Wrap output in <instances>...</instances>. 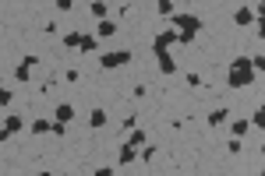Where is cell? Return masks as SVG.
<instances>
[{
    "label": "cell",
    "mask_w": 265,
    "mask_h": 176,
    "mask_svg": "<svg viewBox=\"0 0 265 176\" xmlns=\"http://www.w3.org/2000/svg\"><path fill=\"white\" fill-rule=\"evenodd\" d=\"M248 127H251L248 120H234V123H230V130H234V138H244V134H248Z\"/></svg>",
    "instance_id": "obj_17"
},
{
    "label": "cell",
    "mask_w": 265,
    "mask_h": 176,
    "mask_svg": "<svg viewBox=\"0 0 265 176\" xmlns=\"http://www.w3.org/2000/svg\"><path fill=\"white\" fill-rule=\"evenodd\" d=\"M134 159H138V148H131V145H124V148H121V159H117V162H121V166H131Z\"/></svg>",
    "instance_id": "obj_15"
},
{
    "label": "cell",
    "mask_w": 265,
    "mask_h": 176,
    "mask_svg": "<svg viewBox=\"0 0 265 176\" xmlns=\"http://www.w3.org/2000/svg\"><path fill=\"white\" fill-rule=\"evenodd\" d=\"M57 120H60V123H71V120H74V106H71V102H60V106H57Z\"/></svg>",
    "instance_id": "obj_12"
},
{
    "label": "cell",
    "mask_w": 265,
    "mask_h": 176,
    "mask_svg": "<svg viewBox=\"0 0 265 176\" xmlns=\"http://www.w3.org/2000/svg\"><path fill=\"white\" fill-rule=\"evenodd\" d=\"M64 130H67V123H60V120L50 123V134H53V138H64Z\"/></svg>",
    "instance_id": "obj_22"
},
{
    "label": "cell",
    "mask_w": 265,
    "mask_h": 176,
    "mask_svg": "<svg viewBox=\"0 0 265 176\" xmlns=\"http://www.w3.org/2000/svg\"><path fill=\"white\" fill-rule=\"evenodd\" d=\"M248 123H255V127H265V109H255V116H251Z\"/></svg>",
    "instance_id": "obj_24"
},
{
    "label": "cell",
    "mask_w": 265,
    "mask_h": 176,
    "mask_svg": "<svg viewBox=\"0 0 265 176\" xmlns=\"http://www.w3.org/2000/svg\"><path fill=\"white\" fill-rule=\"evenodd\" d=\"M226 152H230V155H241V138H234V141H226Z\"/></svg>",
    "instance_id": "obj_25"
},
{
    "label": "cell",
    "mask_w": 265,
    "mask_h": 176,
    "mask_svg": "<svg viewBox=\"0 0 265 176\" xmlns=\"http://www.w3.org/2000/svg\"><path fill=\"white\" fill-rule=\"evenodd\" d=\"M74 7V0H57V11H71Z\"/></svg>",
    "instance_id": "obj_28"
},
{
    "label": "cell",
    "mask_w": 265,
    "mask_h": 176,
    "mask_svg": "<svg viewBox=\"0 0 265 176\" xmlns=\"http://www.w3.org/2000/svg\"><path fill=\"white\" fill-rule=\"evenodd\" d=\"M89 11H92V18H96V21H99V18H110V0H92Z\"/></svg>",
    "instance_id": "obj_8"
},
{
    "label": "cell",
    "mask_w": 265,
    "mask_h": 176,
    "mask_svg": "<svg viewBox=\"0 0 265 176\" xmlns=\"http://www.w3.org/2000/svg\"><path fill=\"white\" fill-rule=\"evenodd\" d=\"M156 57H159V71L163 74H177V60L170 57V50H159Z\"/></svg>",
    "instance_id": "obj_5"
},
{
    "label": "cell",
    "mask_w": 265,
    "mask_h": 176,
    "mask_svg": "<svg viewBox=\"0 0 265 176\" xmlns=\"http://www.w3.org/2000/svg\"><path fill=\"white\" fill-rule=\"evenodd\" d=\"M148 141V134H145V130H138V127H131V134H128V141L124 145H131V148H141Z\"/></svg>",
    "instance_id": "obj_9"
},
{
    "label": "cell",
    "mask_w": 265,
    "mask_h": 176,
    "mask_svg": "<svg viewBox=\"0 0 265 176\" xmlns=\"http://www.w3.org/2000/svg\"><path fill=\"white\" fill-rule=\"evenodd\" d=\"M141 152V162H152L156 159V145H145V148H138Z\"/></svg>",
    "instance_id": "obj_21"
},
{
    "label": "cell",
    "mask_w": 265,
    "mask_h": 176,
    "mask_svg": "<svg viewBox=\"0 0 265 176\" xmlns=\"http://www.w3.org/2000/svg\"><path fill=\"white\" fill-rule=\"evenodd\" d=\"M177 35H180L177 28H163V32L156 35V42H152V50H156V53H159V50H170L173 42H177Z\"/></svg>",
    "instance_id": "obj_4"
},
{
    "label": "cell",
    "mask_w": 265,
    "mask_h": 176,
    "mask_svg": "<svg viewBox=\"0 0 265 176\" xmlns=\"http://www.w3.org/2000/svg\"><path fill=\"white\" fill-rule=\"evenodd\" d=\"M113 32H117V21H113V18H99V25H96V35H99V39H110Z\"/></svg>",
    "instance_id": "obj_6"
},
{
    "label": "cell",
    "mask_w": 265,
    "mask_h": 176,
    "mask_svg": "<svg viewBox=\"0 0 265 176\" xmlns=\"http://www.w3.org/2000/svg\"><path fill=\"white\" fill-rule=\"evenodd\" d=\"M96 46H99V35H89V32H82V42H78V50H82V53H92Z\"/></svg>",
    "instance_id": "obj_11"
},
{
    "label": "cell",
    "mask_w": 265,
    "mask_h": 176,
    "mask_svg": "<svg viewBox=\"0 0 265 176\" xmlns=\"http://www.w3.org/2000/svg\"><path fill=\"white\" fill-rule=\"evenodd\" d=\"M226 116H230V109H212V113H209V127H223Z\"/></svg>",
    "instance_id": "obj_13"
},
{
    "label": "cell",
    "mask_w": 265,
    "mask_h": 176,
    "mask_svg": "<svg viewBox=\"0 0 265 176\" xmlns=\"http://www.w3.org/2000/svg\"><path fill=\"white\" fill-rule=\"evenodd\" d=\"M7 130H11V134H18V130L25 127V116H18V113H7V123H4Z\"/></svg>",
    "instance_id": "obj_14"
},
{
    "label": "cell",
    "mask_w": 265,
    "mask_h": 176,
    "mask_svg": "<svg viewBox=\"0 0 265 176\" xmlns=\"http://www.w3.org/2000/svg\"><path fill=\"white\" fill-rule=\"evenodd\" d=\"M248 85H255L251 67H226V88H248Z\"/></svg>",
    "instance_id": "obj_2"
},
{
    "label": "cell",
    "mask_w": 265,
    "mask_h": 176,
    "mask_svg": "<svg viewBox=\"0 0 265 176\" xmlns=\"http://www.w3.org/2000/svg\"><path fill=\"white\" fill-rule=\"evenodd\" d=\"M170 25L173 28H180V35H177V42H184V46H191V42H195V35L205 28V21L202 18H195V14H170Z\"/></svg>",
    "instance_id": "obj_1"
},
{
    "label": "cell",
    "mask_w": 265,
    "mask_h": 176,
    "mask_svg": "<svg viewBox=\"0 0 265 176\" xmlns=\"http://www.w3.org/2000/svg\"><path fill=\"white\" fill-rule=\"evenodd\" d=\"M131 60H134L131 50H113V53H103V57H99V67L110 71V67H124V64H131Z\"/></svg>",
    "instance_id": "obj_3"
},
{
    "label": "cell",
    "mask_w": 265,
    "mask_h": 176,
    "mask_svg": "<svg viewBox=\"0 0 265 176\" xmlns=\"http://www.w3.org/2000/svg\"><path fill=\"white\" fill-rule=\"evenodd\" d=\"M156 11H159L163 18H170V14H173V0H159V4H156Z\"/></svg>",
    "instance_id": "obj_20"
},
{
    "label": "cell",
    "mask_w": 265,
    "mask_h": 176,
    "mask_svg": "<svg viewBox=\"0 0 265 176\" xmlns=\"http://www.w3.org/2000/svg\"><path fill=\"white\" fill-rule=\"evenodd\" d=\"M187 88H202V78L198 74H187Z\"/></svg>",
    "instance_id": "obj_26"
},
{
    "label": "cell",
    "mask_w": 265,
    "mask_h": 176,
    "mask_svg": "<svg viewBox=\"0 0 265 176\" xmlns=\"http://www.w3.org/2000/svg\"><path fill=\"white\" fill-rule=\"evenodd\" d=\"M11 99H14L11 88H0V106H11Z\"/></svg>",
    "instance_id": "obj_23"
},
{
    "label": "cell",
    "mask_w": 265,
    "mask_h": 176,
    "mask_svg": "<svg viewBox=\"0 0 265 176\" xmlns=\"http://www.w3.org/2000/svg\"><path fill=\"white\" fill-rule=\"evenodd\" d=\"M78 42H82V32L74 28V32H67V35H64V50H78Z\"/></svg>",
    "instance_id": "obj_16"
},
{
    "label": "cell",
    "mask_w": 265,
    "mask_h": 176,
    "mask_svg": "<svg viewBox=\"0 0 265 176\" xmlns=\"http://www.w3.org/2000/svg\"><path fill=\"white\" fill-rule=\"evenodd\" d=\"M234 21H237L241 28H248V25H255V21H258V14H255L251 7H241V11L234 14Z\"/></svg>",
    "instance_id": "obj_7"
},
{
    "label": "cell",
    "mask_w": 265,
    "mask_h": 176,
    "mask_svg": "<svg viewBox=\"0 0 265 176\" xmlns=\"http://www.w3.org/2000/svg\"><path fill=\"white\" fill-rule=\"evenodd\" d=\"M265 67V57H251V71H262Z\"/></svg>",
    "instance_id": "obj_27"
},
{
    "label": "cell",
    "mask_w": 265,
    "mask_h": 176,
    "mask_svg": "<svg viewBox=\"0 0 265 176\" xmlns=\"http://www.w3.org/2000/svg\"><path fill=\"white\" fill-rule=\"evenodd\" d=\"M28 71H32L28 64H18V67H14V81H21V85H25V81H28Z\"/></svg>",
    "instance_id": "obj_19"
},
{
    "label": "cell",
    "mask_w": 265,
    "mask_h": 176,
    "mask_svg": "<svg viewBox=\"0 0 265 176\" xmlns=\"http://www.w3.org/2000/svg\"><path fill=\"white\" fill-rule=\"evenodd\" d=\"M32 134H50V120H32Z\"/></svg>",
    "instance_id": "obj_18"
},
{
    "label": "cell",
    "mask_w": 265,
    "mask_h": 176,
    "mask_svg": "<svg viewBox=\"0 0 265 176\" xmlns=\"http://www.w3.org/2000/svg\"><path fill=\"white\" fill-rule=\"evenodd\" d=\"M106 120H110V116H106V109H92V113H89V127H92V130L106 127Z\"/></svg>",
    "instance_id": "obj_10"
}]
</instances>
